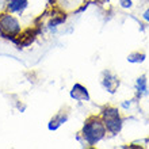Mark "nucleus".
Wrapping results in <instances>:
<instances>
[{"label":"nucleus","instance_id":"f257e3e1","mask_svg":"<svg viewBox=\"0 0 149 149\" xmlns=\"http://www.w3.org/2000/svg\"><path fill=\"white\" fill-rule=\"evenodd\" d=\"M107 130L100 117H90L81 129V137L87 145H96L106 136Z\"/></svg>","mask_w":149,"mask_h":149},{"label":"nucleus","instance_id":"f03ea898","mask_svg":"<svg viewBox=\"0 0 149 149\" xmlns=\"http://www.w3.org/2000/svg\"><path fill=\"white\" fill-rule=\"evenodd\" d=\"M100 118H102L103 123L106 126V130L110 134H118L122 130L123 119H122L121 113H119L117 107L113 106L106 107L100 114Z\"/></svg>","mask_w":149,"mask_h":149},{"label":"nucleus","instance_id":"7ed1b4c3","mask_svg":"<svg viewBox=\"0 0 149 149\" xmlns=\"http://www.w3.org/2000/svg\"><path fill=\"white\" fill-rule=\"evenodd\" d=\"M22 31L20 22L11 12L0 14V36L4 38H15Z\"/></svg>","mask_w":149,"mask_h":149},{"label":"nucleus","instance_id":"20e7f679","mask_svg":"<svg viewBox=\"0 0 149 149\" xmlns=\"http://www.w3.org/2000/svg\"><path fill=\"white\" fill-rule=\"evenodd\" d=\"M102 86L109 94H115L117 90L119 88V79L114 73L106 71L103 73V77H102Z\"/></svg>","mask_w":149,"mask_h":149},{"label":"nucleus","instance_id":"39448f33","mask_svg":"<svg viewBox=\"0 0 149 149\" xmlns=\"http://www.w3.org/2000/svg\"><path fill=\"white\" fill-rule=\"evenodd\" d=\"M71 98L79 103H84L90 100V94H88V90L86 87L76 83L71 90Z\"/></svg>","mask_w":149,"mask_h":149},{"label":"nucleus","instance_id":"423d86ee","mask_svg":"<svg viewBox=\"0 0 149 149\" xmlns=\"http://www.w3.org/2000/svg\"><path fill=\"white\" fill-rule=\"evenodd\" d=\"M29 6V0H7L6 1V8L11 14H23L24 10Z\"/></svg>","mask_w":149,"mask_h":149},{"label":"nucleus","instance_id":"0eeeda50","mask_svg":"<svg viewBox=\"0 0 149 149\" xmlns=\"http://www.w3.org/2000/svg\"><path fill=\"white\" fill-rule=\"evenodd\" d=\"M67 119H68L67 114H57V115H54L49 122V130H57L63 123L67 122Z\"/></svg>","mask_w":149,"mask_h":149},{"label":"nucleus","instance_id":"6e6552de","mask_svg":"<svg viewBox=\"0 0 149 149\" xmlns=\"http://www.w3.org/2000/svg\"><path fill=\"white\" fill-rule=\"evenodd\" d=\"M136 91H137V96L141 98L142 95L148 94V81H146L145 76H140L136 81Z\"/></svg>","mask_w":149,"mask_h":149},{"label":"nucleus","instance_id":"1a4fd4ad","mask_svg":"<svg viewBox=\"0 0 149 149\" xmlns=\"http://www.w3.org/2000/svg\"><path fill=\"white\" fill-rule=\"evenodd\" d=\"M144 60H145V54L144 53H132V54L127 56V61L133 64L142 63Z\"/></svg>","mask_w":149,"mask_h":149},{"label":"nucleus","instance_id":"9d476101","mask_svg":"<svg viewBox=\"0 0 149 149\" xmlns=\"http://www.w3.org/2000/svg\"><path fill=\"white\" fill-rule=\"evenodd\" d=\"M132 0H119V6L122 8H130L132 7Z\"/></svg>","mask_w":149,"mask_h":149},{"label":"nucleus","instance_id":"9b49d317","mask_svg":"<svg viewBox=\"0 0 149 149\" xmlns=\"http://www.w3.org/2000/svg\"><path fill=\"white\" fill-rule=\"evenodd\" d=\"M142 18H144V19H145L146 22H148V23H149V8H148V10H146L145 12H144V15H142Z\"/></svg>","mask_w":149,"mask_h":149}]
</instances>
